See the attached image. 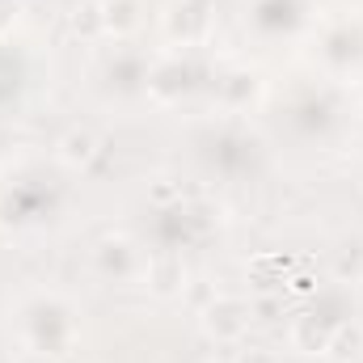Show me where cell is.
I'll list each match as a JSON object with an SVG mask.
<instances>
[{
	"label": "cell",
	"mask_w": 363,
	"mask_h": 363,
	"mask_svg": "<svg viewBox=\"0 0 363 363\" xmlns=\"http://www.w3.org/2000/svg\"><path fill=\"white\" fill-rule=\"evenodd\" d=\"M245 321H250V304H245V300L220 296V300H211V308H207V330H211L220 342H233V338H241Z\"/></svg>",
	"instance_id": "cell-1"
},
{
	"label": "cell",
	"mask_w": 363,
	"mask_h": 363,
	"mask_svg": "<svg viewBox=\"0 0 363 363\" xmlns=\"http://www.w3.org/2000/svg\"><path fill=\"white\" fill-rule=\"evenodd\" d=\"M93 152H97V140H93L89 131H68V135L60 140V157H64L68 165H89Z\"/></svg>",
	"instance_id": "cell-2"
},
{
	"label": "cell",
	"mask_w": 363,
	"mask_h": 363,
	"mask_svg": "<svg viewBox=\"0 0 363 363\" xmlns=\"http://www.w3.org/2000/svg\"><path fill=\"white\" fill-rule=\"evenodd\" d=\"M101 17H106V30H131L135 26V4L131 0H110V4H101Z\"/></svg>",
	"instance_id": "cell-3"
},
{
	"label": "cell",
	"mask_w": 363,
	"mask_h": 363,
	"mask_svg": "<svg viewBox=\"0 0 363 363\" xmlns=\"http://www.w3.org/2000/svg\"><path fill=\"white\" fill-rule=\"evenodd\" d=\"M152 287L161 291V296H169V291H178L182 287V262H174V258H161V262H152Z\"/></svg>",
	"instance_id": "cell-4"
},
{
	"label": "cell",
	"mask_w": 363,
	"mask_h": 363,
	"mask_svg": "<svg viewBox=\"0 0 363 363\" xmlns=\"http://www.w3.org/2000/svg\"><path fill=\"white\" fill-rule=\"evenodd\" d=\"M72 26H77L81 34H97V30H106L101 4H81V9H77V17H72Z\"/></svg>",
	"instance_id": "cell-5"
},
{
	"label": "cell",
	"mask_w": 363,
	"mask_h": 363,
	"mask_svg": "<svg viewBox=\"0 0 363 363\" xmlns=\"http://www.w3.org/2000/svg\"><path fill=\"white\" fill-rule=\"evenodd\" d=\"M17 13H21V0H0V34L17 21Z\"/></svg>",
	"instance_id": "cell-6"
},
{
	"label": "cell",
	"mask_w": 363,
	"mask_h": 363,
	"mask_svg": "<svg viewBox=\"0 0 363 363\" xmlns=\"http://www.w3.org/2000/svg\"><path fill=\"white\" fill-rule=\"evenodd\" d=\"M237 363H274V355H271V351H241Z\"/></svg>",
	"instance_id": "cell-7"
}]
</instances>
